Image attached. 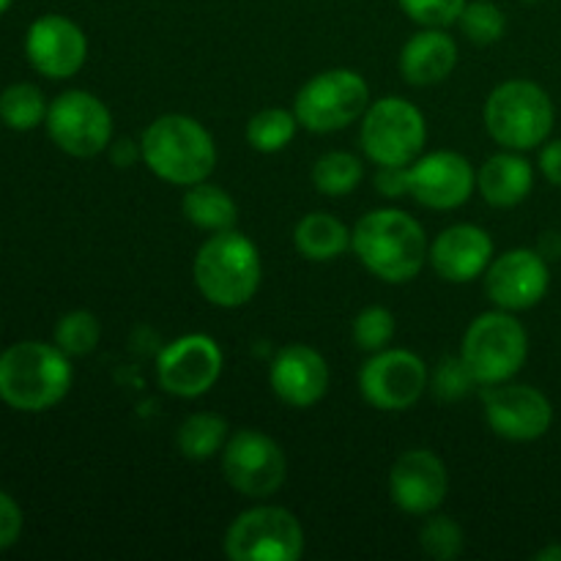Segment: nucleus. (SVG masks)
I'll list each match as a JSON object with an SVG mask.
<instances>
[{
  "instance_id": "f3484780",
  "label": "nucleus",
  "mask_w": 561,
  "mask_h": 561,
  "mask_svg": "<svg viewBox=\"0 0 561 561\" xmlns=\"http://www.w3.org/2000/svg\"><path fill=\"white\" fill-rule=\"evenodd\" d=\"M25 55L38 75L49 80H66L85 66L88 38L69 16L44 14L27 27Z\"/></svg>"
},
{
  "instance_id": "0eeeda50",
  "label": "nucleus",
  "mask_w": 561,
  "mask_h": 561,
  "mask_svg": "<svg viewBox=\"0 0 561 561\" xmlns=\"http://www.w3.org/2000/svg\"><path fill=\"white\" fill-rule=\"evenodd\" d=\"M359 142L378 168H409L427 142L425 115L403 96L378 99L362 115Z\"/></svg>"
},
{
  "instance_id": "423d86ee",
  "label": "nucleus",
  "mask_w": 561,
  "mask_h": 561,
  "mask_svg": "<svg viewBox=\"0 0 561 561\" xmlns=\"http://www.w3.org/2000/svg\"><path fill=\"white\" fill-rule=\"evenodd\" d=\"M460 356L482 387L513 381L529 356V334L513 312L496 307L471 321Z\"/></svg>"
},
{
  "instance_id": "f257e3e1",
  "label": "nucleus",
  "mask_w": 561,
  "mask_h": 561,
  "mask_svg": "<svg viewBox=\"0 0 561 561\" xmlns=\"http://www.w3.org/2000/svg\"><path fill=\"white\" fill-rule=\"evenodd\" d=\"M351 250L362 266L383 283H411L427 261V239L422 225L398 208H376L351 230Z\"/></svg>"
},
{
  "instance_id": "1a4fd4ad",
  "label": "nucleus",
  "mask_w": 561,
  "mask_h": 561,
  "mask_svg": "<svg viewBox=\"0 0 561 561\" xmlns=\"http://www.w3.org/2000/svg\"><path fill=\"white\" fill-rule=\"evenodd\" d=\"M225 553L233 561H296L305 553V529L290 510L261 504L228 526Z\"/></svg>"
},
{
  "instance_id": "f704fd0d",
  "label": "nucleus",
  "mask_w": 561,
  "mask_h": 561,
  "mask_svg": "<svg viewBox=\"0 0 561 561\" xmlns=\"http://www.w3.org/2000/svg\"><path fill=\"white\" fill-rule=\"evenodd\" d=\"M22 535V510L5 491H0V551L14 546Z\"/></svg>"
},
{
  "instance_id": "7ed1b4c3",
  "label": "nucleus",
  "mask_w": 561,
  "mask_h": 561,
  "mask_svg": "<svg viewBox=\"0 0 561 561\" xmlns=\"http://www.w3.org/2000/svg\"><path fill=\"white\" fill-rule=\"evenodd\" d=\"M71 378L69 356L58 345L27 340L0 354V400L14 411H49L69 394Z\"/></svg>"
},
{
  "instance_id": "6ab92c4d",
  "label": "nucleus",
  "mask_w": 561,
  "mask_h": 561,
  "mask_svg": "<svg viewBox=\"0 0 561 561\" xmlns=\"http://www.w3.org/2000/svg\"><path fill=\"white\" fill-rule=\"evenodd\" d=\"M272 392L290 409H312L329 392V365L305 343L285 345L268 370Z\"/></svg>"
},
{
  "instance_id": "e433bc0d",
  "label": "nucleus",
  "mask_w": 561,
  "mask_h": 561,
  "mask_svg": "<svg viewBox=\"0 0 561 561\" xmlns=\"http://www.w3.org/2000/svg\"><path fill=\"white\" fill-rule=\"evenodd\" d=\"M540 170L553 186H561V140L546 142L540 151Z\"/></svg>"
},
{
  "instance_id": "5701e85b",
  "label": "nucleus",
  "mask_w": 561,
  "mask_h": 561,
  "mask_svg": "<svg viewBox=\"0 0 561 561\" xmlns=\"http://www.w3.org/2000/svg\"><path fill=\"white\" fill-rule=\"evenodd\" d=\"M294 244L301 257L316 263L337 261L351 250V230L327 211H312L299 219L294 230Z\"/></svg>"
},
{
  "instance_id": "4468645a",
  "label": "nucleus",
  "mask_w": 561,
  "mask_h": 561,
  "mask_svg": "<svg viewBox=\"0 0 561 561\" xmlns=\"http://www.w3.org/2000/svg\"><path fill=\"white\" fill-rule=\"evenodd\" d=\"M485 420L499 438L537 442L553 425V405L540 389L526 383H493L485 389Z\"/></svg>"
},
{
  "instance_id": "9d476101",
  "label": "nucleus",
  "mask_w": 561,
  "mask_h": 561,
  "mask_svg": "<svg viewBox=\"0 0 561 561\" xmlns=\"http://www.w3.org/2000/svg\"><path fill=\"white\" fill-rule=\"evenodd\" d=\"M222 474L236 493L247 499H268L283 488L288 463L272 436L261 431L233 433L222 449Z\"/></svg>"
},
{
  "instance_id": "b1692460",
  "label": "nucleus",
  "mask_w": 561,
  "mask_h": 561,
  "mask_svg": "<svg viewBox=\"0 0 561 561\" xmlns=\"http://www.w3.org/2000/svg\"><path fill=\"white\" fill-rule=\"evenodd\" d=\"M181 211L195 228L211 230V233L230 230L239 222V206H236L233 197L222 186L206 184V181L186 186Z\"/></svg>"
},
{
  "instance_id": "c756f323",
  "label": "nucleus",
  "mask_w": 561,
  "mask_h": 561,
  "mask_svg": "<svg viewBox=\"0 0 561 561\" xmlns=\"http://www.w3.org/2000/svg\"><path fill=\"white\" fill-rule=\"evenodd\" d=\"M458 25L471 44L488 47V44H496L504 36L507 20H504V11L496 3H491V0H474V3H466Z\"/></svg>"
},
{
  "instance_id": "ddd939ff",
  "label": "nucleus",
  "mask_w": 561,
  "mask_h": 561,
  "mask_svg": "<svg viewBox=\"0 0 561 561\" xmlns=\"http://www.w3.org/2000/svg\"><path fill=\"white\" fill-rule=\"evenodd\" d=\"M222 348L208 334H184L162 348L157 359L159 387L175 398H201L222 376Z\"/></svg>"
},
{
  "instance_id": "4be33fe9",
  "label": "nucleus",
  "mask_w": 561,
  "mask_h": 561,
  "mask_svg": "<svg viewBox=\"0 0 561 561\" xmlns=\"http://www.w3.org/2000/svg\"><path fill=\"white\" fill-rule=\"evenodd\" d=\"M477 190L493 208H513L535 190V170L520 153H496L477 173Z\"/></svg>"
},
{
  "instance_id": "2eb2a0df",
  "label": "nucleus",
  "mask_w": 561,
  "mask_h": 561,
  "mask_svg": "<svg viewBox=\"0 0 561 561\" xmlns=\"http://www.w3.org/2000/svg\"><path fill=\"white\" fill-rule=\"evenodd\" d=\"M548 288H551V272L546 257L542 252L524 250V247L493 257L485 272V294L499 310H531L546 299Z\"/></svg>"
},
{
  "instance_id": "a878e982",
  "label": "nucleus",
  "mask_w": 561,
  "mask_h": 561,
  "mask_svg": "<svg viewBox=\"0 0 561 561\" xmlns=\"http://www.w3.org/2000/svg\"><path fill=\"white\" fill-rule=\"evenodd\" d=\"M365 179V164L348 151H329L312 168V184L327 197H345Z\"/></svg>"
},
{
  "instance_id": "412c9836",
  "label": "nucleus",
  "mask_w": 561,
  "mask_h": 561,
  "mask_svg": "<svg viewBox=\"0 0 561 561\" xmlns=\"http://www.w3.org/2000/svg\"><path fill=\"white\" fill-rule=\"evenodd\" d=\"M458 66V44L447 27H422L400 53V75L409 85L427 88L447 80Z\"/></svg>"
},
{
  "instance_id": "c9c22d12",
  "label": "nucleus",
  "mask_w": 561,
  "mask_h": 561,
  "mask_svg": "<svg viewBox=\"0 0 561 561\" xmlns=\"http://www.w3.org/2000/svg\"><path fill=\"white\" fill-rule=\"evenodd\" d=\"M376 186L383 197L409 195V168H378Z\"/></svg>"
},
{
  "instance_id": "20e7f679",
  "label": "nucleus",
  "mask_w": 561,
  "mask_h": 561,
  "mask_svg": "<svg viewBox=\"0 0 561 561\" xmlns=\"http://www.w3.org/2000/svg\"><path fill=\"white\" fill-rule=\"evenodd\" d=\"M263 266L257 247L236 228L211 233L195 255V285L211 305L236 310L255 299Z\"/></svg>"
},
{
  "instance_id": "2f4dec72",
  "label": "nucleus",
  "mask_w": 561,
  "mask_h": 561,
  "mask_svg": "<svg viewBox=\"0 0 561 561\" xmlns=\"http://www.w3.org/2000/svg\"><path fill=\"white\" fill-rule=\"evenodd\" d=\"M394 337V316L387 307H365L359 316L354 318V340L362 351L367 354H376L389 345V340Z\"/></svg>"
},
{
  "instance_id": "f8f14e48",
  "label": "nucleus",
  "mask_w": 561,
  "mask_h": 561,
  "mask_svg": "<svg viewBox=\"0 0 561 561\" xmlns=\"http://www.w3.org/2000/svg\"><path fill=\"white\" fill-rule=\"evenodd\" d=\"M427 387V365L405 348L376 351L359 370V392L373 409L405 411Z\"/></svg>"
},
{
  "instance_id": "6e6552de",
  "label": "nucleus",
  "mask_w": 561,
  "mask_h": 561,
  "mask_svg": "<svg viewBox=\"0 0 561 561\" xmlns=\"http://www.w3.org/2000/svg\"><path fill=\"white\" fill-rule=\"evenodd\" d=\"M370 107V88L359 71L329 69L316 75L296 93L294 113L299 126L316 135L340 131L359 121Z\"/></svg>"
},
{
  "instance_id": "c85d7f7f",
  "label": "nucleus",
  "mask_w": 561,
  "mask_h": 561,
  "mask_svg": "<svg viewBox=\"0 0 561 561\" xmlns=\"http://www.w3.org/2000/svg\"><path fill=\"white\" fill-rule=\"evenodd\" d=\"M102 337L99 318L88 310H71L55 323V345L66 356H85L91 354Z\"/></svg>"
},
{
  "instance_id": "a211bd4d",
  "label": "nucleus",
  "mask_w": 561,
  "mask_h": 561,
  "mask_svg": "<svg viewBox=\"0 0 561 561\" xmlns=\"http://www.w3.org/2000/svg\"><path fill=\"white\" fill-rule=\"evenodd\" d=\"M447 466L431 449H409L389 471V496L409 515H433L447 499Z\"/></svg>"
},
{
  "instance_id": "72a5a7b5",
  "label": "nucleus",
  "mask_w": 561,
  "mask_h": 561,
  "mask_svg": "<svg viewBox=\"0 0 561 561\" xmlns=\"http://www.w3.org/2000/svg\"><path fill=\"white\" fill-rule=\"evenodd\" d=\"M474 383H477L474 376H471L463 356H460V359H444V365L438 367L436 373V381H433V389H436L442 398L455 400V398H463Z\"/></svg>"
},
{
  "instance_id": "bb28decb",
  "label": "nucleus",
  "mask_w": 561,
  "mask_h": 561,
  "mask_svg": "<svg viewBox=\"0 0 561 561\" xmlns=\"http://www.w3.org/2000/svg\"><path fill=\"white\" fill-rule=\"evenodd\" d=\"M47 99L31 82H16L0 93V121L14 131H31L47 121Z\"/></svg>"
},
{
  "instance_id": "9b49d317",
  "label": "nucleus",
  "mask_w": 561,
  "mask_h": 561,
  "mask_svg": "<svg viewBox=\"0 0 561 561\" xmlns=\"http://www.w3.org/2000/svg\"><path fill=\"white\" fill-rule=\"evenodd\" d=\"M47 131L55 146L77 159L102 153L113 140V115L107 104L88 91H66L49 104Z\"/></svg>"
},
{
  "instance_id": "7c9ffc66",
  "label": "nucleus",
  "mask_w": 561,
  "mask_h": 561,
  "mask_svg": "<svg viewBox=\"0 0 561 561\" xmlns=\"http://www.w3.org/2000/svg\"><path fill=\"white\" fill-rule=\"evenodd\" d=\"M422 551L431 559L449 561L463 551V529L449 515H433L420 531Z\"/></svg>"
},
{
  "instance_id": "39448f33",
  "label": "nucleus",
  "mask_w": 561,
  "mask_h": 561,
  "mask_svg": "<svg viewBox=\"0 0 561 561\" xmlns=\"http://www.w3.org/2000/svg\"><path fill=\"white\" fill-rule=\"evenodd\" d=\"M553 118L557 113L551 96L531 80L502 82L485 102L488 131L510 151H531L542 146L551 135Z\"/></svg>"
},
{
  "instance_id": "393cba45",
  "label": "nucleus",
  "mask_w": 561,
  "mask_h": 561,
  "mask_svg": "<svg viewBox=\"0 0 561 561\" xmlns=\"http://www.w3.org/2000/svg\"><path fill=\"white\" fill-rule=\"evenodd\" d=\"M228 422L219 414H192L181 422L179 433H175V447L186 460H208L214 455H222L225 444H228Z\"/></svg>"
},
{
  "instance_id": "dca6fc26",
  "label": "nucleus",
  "mask_w": 561,
  "mask_h": 561,
  "mask_svg": "<svg viewBox=\"0 0 561 561\" xmlns=\"http://www.w3.org/2000/svg\"><path fill=\"white\" fill-rule=\"evenodd\" d=\"M477 190V170L463 153L433 151L409 164V195L433 211L463 206Z\"/></svg>"
},
{
  "instance_id": "4c0bfd02",
  "label": "nucleus",
  "mask_w": 561,
  "mask_h": 561,
  "mask_svg": "<svg viewBox=\"0 0 561 561\" xmlns=\"http://www.w3.org/2000/svg\"><path fill=\"white\" fill-rule=\"evenodd\" d=\"M537 561H561V546H548L537 551Z\"/></svg>"
},
{
  "instance_id": "58836bf2",
  "label": "nucleus",
  "mask_w": 561,
  "mask_h": 561,
  "mask_svg": "<svg viewBox=\"0 0 561 561\" xmlns=\"http://www.w3.org/2000/svg\"><path fill=\"white\" fill-rule=\"evenodd\" d=\"M11 3H14V0H0V14H3V11H5V9H9V5H11Z\"/></svg>"
},
{
  "instance_id": "aec40b11",
  "label": "nucleus",
  "mask_w": 561,
  "mask_h": 561,
  "mask_svg": "<svg viewBox=\"0 0 561 561\" xmlns=\"http://www.w3.org/2000/svg\"><path fill=\"white\" fill-rule=\"evenodd\" d=\"M433 272L447 283H474L493 261V239L477 225L460 222L436 236L427 250Z\"/></svg>"
},
{
  "instance_id": "f03ea898",
  "label": "nucleus",
  "mask_w": 561,
  "mask_h": 561,
  "mask_svg": "<svg viewBox=\"0 0 561 561\" xmlns=\"http://www.w3.org/2000/svg\"><path fill=\"white\" fill-rule=\"evenodd\" d=\"M140 159L157 179L175 186L206 181L217 168V146L201 121L190 115H159L140 137Z\"/></svg>"
},
{
  "instance_id": "cd10ccee",
  "label": "nucleus",
  "mask_w": 561,
  "mask_h": 561,
  "mask_svg": "<svg viewBox=\"0 0 561 561\" xmlns=\"http://www.w3.org/2000/svg\"><path fill=\"white\" fill-rule=\"evenodd\" d=\"M296 129H299L296 113H288L283 107H268L250 118V124H247V142L257 153H277L294 142Z\"/></svg>"
},
{
  "instance_id": "473e14b6",
  "label": "nucleus",
  "mask_w": 561,
  "mask_h": 561,
  "mask_svg": "<svg viewBox=\"0 0 561 561\" xmlns=\"http://www.w3.org/2000/svg\"><path fill=\"white\" fill-rule=\"evenodd\" d=\"M403 14L422 27H449L460 20L466 0H398Z\"/></svg>"
}]
</instances>
